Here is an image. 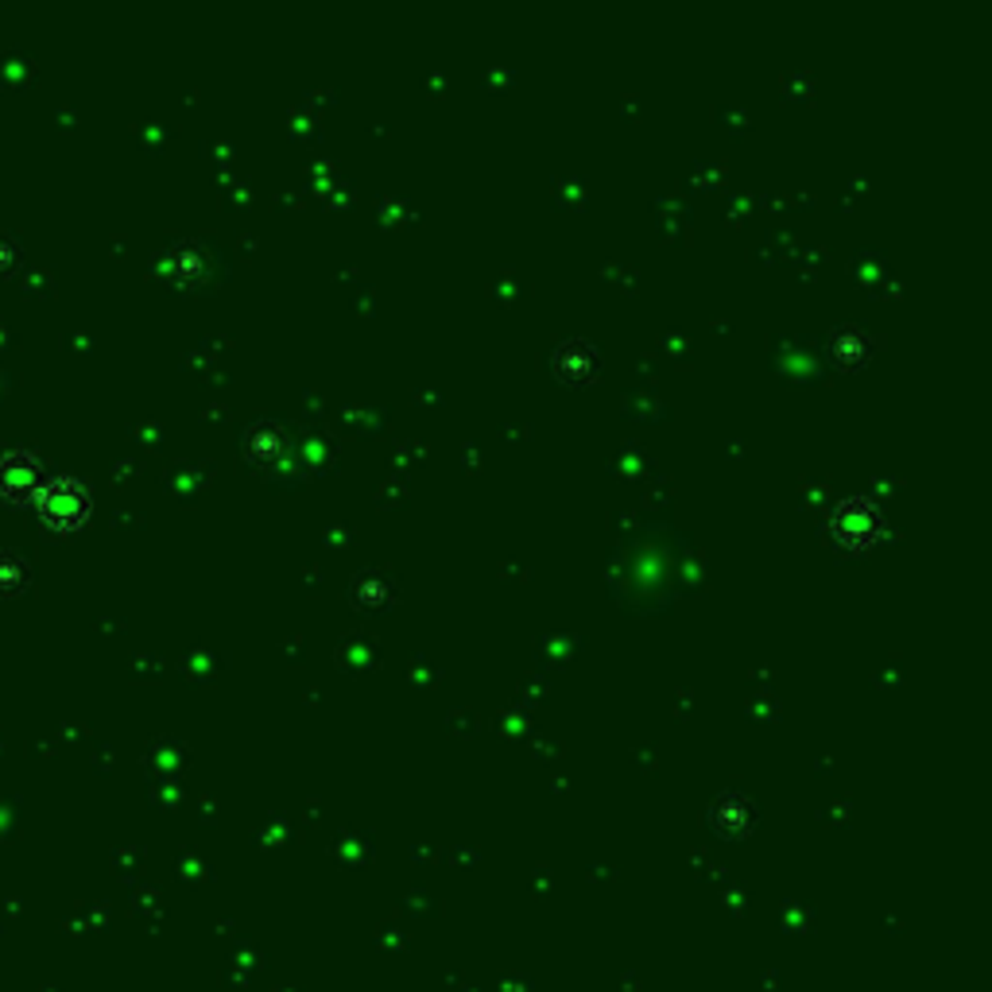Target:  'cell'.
Returning <instances> with one entry per match:
<instances>
[{
	"instance_id": "1",
	"label": "cell",
	"mask_w": 992,
	"mask_h": 992,
	"mask_svg": "<svg viewBox=\"0 0 992 992\" xmlns=\"http://www.w3.org/2000/svg\"><path fill=\"white\" fill-rule=\"evenodd\" d=\"M82 508H86V493H82L74 481L59 478L47 485L44 493V516H51L54 523H71L74 516H82Z\"/></svg>"
},
{
	"instance_id": "2",
	"label": "cell",
	"mask_w": 992,
	"mask_h": 992,
	"mask_svg": "<svg viewBox=\"0 0 992 992\" xmlns=\"http://www.w3.org/2000/svg\"><path fill=\"white\" fill-rule=\"evenodd\" d=\"M32 478H36V470H32V461L20 454V458H9L4 466H0V488L4 493H16V488H27L32 485Z\"/></svg>"
}]
</instances>
